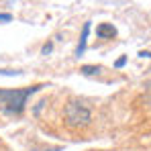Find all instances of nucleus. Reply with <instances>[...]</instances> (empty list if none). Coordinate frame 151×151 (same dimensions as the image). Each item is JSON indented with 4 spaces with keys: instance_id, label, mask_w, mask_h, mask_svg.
Returning <instances> with one entry per match:
<instances>
[{
    "instance_id": "nucleus-1",
    "label": "nucleus",
    "mask_w": 151,
    "mask_h": 151,
    "mask_svg": "<svg viewBox=\"0 0 151 151\" xmlns=\"http://www.w3.org/2000/svg\"><path fill=\"white\" fill-rule=\"evenodd\" d=\"M45 88L43 84L39 86H29V88H14V90H2L0 88V110L4 114H10V116H19L27 106V100L37 92Z\"/></svg>"
},
{
    "instance_id": "nucleus-2",
    "label": "nucleus",
    "mask_w": 151,
    "mask_h": 151,
    "mask_svg": "<svg viewBox=\"0 0 151 151\" xmlns=\"http://www.w3.org/2000/svg\"><path fill=\"white\" fill-rule=\"evenodd\" d=\"M63 123L68 129L72 131H80L92 123V110L84 104L82 100H68V104L63 106Z\"/></svg>"
},
{
    "instance_id": "nucleus-3",
    "label": "nucleus",
    "mask_w": 151,
    "mask_h": 151,
    "mask_svg": "<svg viewBox=\"0 0 151 151\" xmlns=\"http://www.w3.org/2000/svg\"><path fill=\"white\" fill-rule=\"evenodd\" d=\"M96 37L98 39H114L116 37V27L112 23H100L96 27Z\"/></svg>"
},
{
    "instance_id": "nucleus-4",
    "label": "nucleus",
    "mask_w": 151,
    "mask_h": 151,
    "mask_svg": "<svg viewBox=\"0 0 151 151\" xmlns=\"http://www.w3.org/2000/svg\"><path fill=\"white\" fill-rule=\"evenodd\" d=\"M88 35H90V23H84V29H82V37H80L78 49H76V55H78V57H80V55L86 51V41H88Z\"/></svg>"
},
{
    "instance_id": "nucleus-5",
    "label": "nucleus",
    "mask_w": 151,
    "mask_h": 151,
    "mask_svg": "<svg viewBox=\"0 0 151 151\" xmlns=\"http://www.w3.org/2000/svg\"><path fill=\"white\" fill-rule=\"evenodd\" d=\"M80 72H82L84 76H94V74H98V72H100V68H98V65H82V68H80Z\"/></svg>"
},
{
    "instance_id": "nucleus-6",
    "label": "nucleus",
    "mask_w": 151,
    "mask_h": 151,
    "mask_svg": "<svg viewBox=\"0 0 151 151\" xmlns=\"http://www.w3.org/2000/svg\"><path fill=\"white\" fill-rule=\"evenodd\" d=\"M143 88H145V98H147V102L151 104V80L145 84V86H143Z\"/></svg>"
},
{
    "instance_id": "nucleus-7",
    "label": "nucleus",
    "mask_w": 151,
    "mask_h": 151,
    "mask_svg": "<svg viewBox=\"0 0 151 151\" xmlns=\"http://www.w3.org/2000/svg\"><path fill=\"white\" fill-rule=\"evenodd\" d=\"M12 21V14H8V12H0V23H10Z\"/></svg>"
},
{
    "instance_id": "nucleus-8",
    "label": "nucleus",
    "mask_w": 151,
    "mask_h": 151,
    "mask_svg": "<svg viewBox=\"0 0 151 151\" xmlns=\"http://www.w3.org/2000/svg\"><path fill=\"white\" fill-rule=\"evenodd\" d=\"M51 51H53V43H47V45H43L41 53H43V55H47V53H51Z\"/></svg>"
},
{
    "instance_id": "nucleus-9",
    "label": "nucleus",
    "mask_w": 151,
    "mask_h": 151,
    "mask_svg": "<svg viewBox=\"0 0 151 151\" xmlns=\"http://www.w3.org/2000/svg\"><path fill=\"white\" fill-rule=\"evenodd\" d=\"M125 63H127V57H125V55H123L121 59H116V63H114V68H123Z\"/></svg>"
},
{
    "instance_id": "nucleus-10",
    "label": "nucleus",
    "mask_w": 151,
    "mask_h": 151,
    "mask_svg": "<svg viewBox=\"0 0 151 151\" xmlns=\"http://www.w3.org/2000/svg\"><path fill=\"white\" fill-rule=\"evenodd\" d=\"M33 151H61V147H47V149H33Z\"/></svg>"
},
{
    "instance_id": "nucleus-11",
    "label": "nucleus",
    "mask_w": 151,
    "mask_h": 151,
    "mask_svg": "<svg viewBox=\"0 0 151 151\" xmlns=\"http://www.w3.org/2000/svg\"><path fill=\"white\" fill-rule=\"evenodd\" d=\"M139 57H151V51H139Z\"/></svg>"
}]
</instances>
